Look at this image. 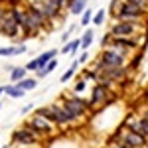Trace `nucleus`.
Wrapping results in <instances>:
<instances>
[{"mask_svg": "<svg viewBox=\"0 0 148 148\" xmlns=\"http://www.w3.org/2000/svg\"><path fill=\"white\" fill-rule=\"evenodd\" d=\"M4 95H8L10 99H22L26 93L18 87V85H14V83H10V85H4Z\"/></svg>", "mask_w": 148, "mask_h": 148, "instance_id": "nucleus-17", "label": "nucleus"}, {"mask_svg": "<svg viewBox=\"0 0 148 148\" xmlns=\"http://www.w3.org/2000/svg\"><path fill=\"white\" fill-rule=\"evenodd\" d=\"M140 61H142V49H140L136 56L130 59V63H128V69H130V71H132V69H136L138 65H140Z\"/></svg>", "mask_w": 148, "mask_h": 148, "instance_id": "nucleus-25", "label": "nucleus"}, {"mask_svg": "<svg viewBox=\"0 0 148 148\" xmlns=\"http://www.w3.org/2000/svg\"><path fill=\"white\" fill-rule=\"evenodd\" d=\"M0 111H2V103H0Z\"/></svg>", "mask_w": 148, "mask_h": 148, "instance_id": "nucleus-39", "label": "nucleus"}, {"mask_svg": "<svg viewBox=\"0 0 148 148\" xmlns=\"http://www.w3.org/2000/svg\"><path fill=\"white\" fill-rule=\"evenodd\" d=\"M2 95H4V87H0V97H2Z\"/></svg>", "mask_w": 148, "mask_h": 148, "instance_id": "nucleus-37", "label": "nucleus"}, {"mask_svg": "<svg viewBox=\"0 0 148 148\" xmlns=\"http://www.w3.org/2000/svg\"><path fill=\"white\" fill-rule=\"evenodd\" d=\"M126 2H132V4H136L138 8H142V10L148 14V0H126Z\"/></svg>", "mask_w": 148, "mask_h": 148, "instance_id": "nucleus-27", "label": "nucleus"}, {"mask_svg": "<svg viewBox=\"0 0 148 148\" xmlns=\"http://www.w3.org/2000/svg\"><path fill=\"white\" fill-rule=\"evenodd\" d=\"M93 40H95V32H93L91 28H89V30H85V34L81 36V49H83V51H87V47L93 44Z\"/></svg>", "mask_w": 148, "mask_h": 148, "instance_id": "nucleus-18", "label": "nucleus"}, {"mask_svg": "<svg viewBox=\"0 0 148 148\" xmlns=\"http://www.w3.org/2000/svg\"><path fill=\"white\" fill-rule=\"evenodd\" d=\"M49 109H51V116H53V123L57 125V128H67L71 125L65 111H63V107H61V103H51Z\"/></svg>", "mask_w": 148, "mask_h": 148, "instance_id": "nucleus-11", "label": "nucleus"}, {"mask_svg": "<svg viewBox=\"0 0 148 148\" xmlns=\"http://www.w3.org/2000/svg\"><path fill=\"white\" fill-rule=\"evenodd\" d=\"M123 126L128 128V130H132V132H136L140 136H144L148 140V121H144L140 114H128L125 116V121H123Z\"/></svg>", "mask_w": 148, "mask_h": 148, "instance_id": "nucleus-10", "label": "nucleus"}, {"mask_svg": "<svg viewBox=\"0 0 148 148\" xmlns=\"http://www.w3.org/2000/svg\"><path fill=\"white\" fill-rule=\"evenodd\" d=\"M87 8V0H67V10L73 16H81Z\"/></svg>", "mask_w": 148, "mask_h": 148, "instance_id": "nucleus-13", "label": "nucleus"}, {"mask_svg": "<svg viewBox=\"0 0 148 148\" xmlns=\"http://www.w3.org/2000/svg\"><path fill=\"white\" fill-rule=\"evenodd\" d=\"M79 49H81V38H77V40H69L67 44H63L61 53L63 56H75Z\"/></svg>", "mask_w": 148, "mask_h": 148, "instance_id": "nucleus-15", "label": "nucleus"}, {"mask_svg": "<svg viewBox=\"0 0 148 148\" xmlns=\"http://www.w3.org/2000/svg\"><path fill=\"white\" fill-rule=\"evenodd\" d=\"M144 18H146V12L142 8H138L136 4H132V2L123 0V4H121L119 14H116L114 20H119V22H144Z\"/></svg>", "mask_w": 148, "mask_h": 148, "instance_id": "nucleus-6", "label": "nucleus"}, {"mask_svg": "<svg viewBox=\"0 0 148 148\" xmlns=\"http://www.w3.org/2000/svg\"><path fill=\"white\" fill-rule=\"evenodd\" d=\"M42 140H44V138L40 136L34 128H30L26 123H24L22 126H18V128L12 132V144H14V146H20V148L36 146V144H40Z\"/></svg>", "mask_w": 148, "mask_h": 148, "instance_id": "nucleus-2", "label": "nucleus"}, {"mask_svg": "<svg viewBox=\"0 0 148 148\" xmlns=\"http://www.w3.org/2000/svg\"><path fill=\"white\" fill-rule=\"evenodd\" d=\"M71 32H73V26H69V30H65V32L61 34V42H63V44H67V42H69V38H71Z\"/></svg>", "mask_w": 148, "mask_h": 148, "instance_id": "nucleus-31", "label": "nucleus"}, {"mask_svg": "<svg viewBox=\"0 0 148 148\" xmlns=\"http://www.w3.org/2000/svg\"><path fill=\"white\" fill-rule=\"evenodd\" d=\"M121 4H123V0H111V4H109V10H107V14H109L111 18H116V14H119V8H121Z\"/></svg>", "mask_w": 148, "mask_h": 148, "instance_id": "nucleus-23", "label": "nucleus"}, {"mask_svg": "<svg viewBox=\"0 0 148 148\" xmlns=\"http://www.w3.org/2000/svg\"><path fill=\"white\" fill-rule=\"evenodd\" d=\"M146 107H148V95H146Z\"/></svg>", "mask_w": 148, "mask_h": 148, "instance_id": "nucleus-38", "label": "nucleus"}, {"mask_svg": "<svg viewBox=\"0 0 148 148\" xmlns=\"http://www.w3.org/2000/svg\"><path fill=\"white\" fill-rule=\"evenodd\" d=\"M28 51V47L18 44V46H6V47H0V57H16V56H22Z\"/></svg>", "mask_w": 148, "mask_h": 148, "instance_id": "nucleus-12", "label": "nucleus"}, {"mask_svg": "<svg viewBox=\"0 0 148 148\" xmlns=\"http://www.w3.org/2000/svg\"><path fill=\"white\" fill-rule=\"evenodd\" d=\"M107 148H132L128 146V144H125V142H121V140H116V138H109V142H107Z\"/></svg>", "mask_w": 148, "mask_h": 148, "instance_id": "nucleus-24", "label": "nucleus"}, {"mask_svg": "<svg viewBox=\"0 0 148 148\" xmlns=\"http://www.w3.org/2000/svg\"><path fill=\"white\" fill-rule=\"evenodd\" d=\"M56 67H57V59H51V61H49V63H47L46 67H44V71H46L47 75H49V73H51V71H56Z\"/></svg>", "mask_w": 148, "mask_h": 148, "instance_id": "nucleus-28", "label": "nucleus"}, {"mask_svg": "<svg viewBox=\"0 0 148 148\" xmlns=\"http://www.w3.org/2000/svg\"><path fill=\"white\" fill-rule=\"evenodd\" d=\"M24 67L28 69V71H34V73H36V71H38V59H32V61H28Z\"/></svg>", "mask_w": 148, "mask_h": 148, "instance_id": "nucleus-29", "label": "nucleus"}, {"mask_svg": "<svg viewBox=\"0 0 148 148\" xmlns=\"http://www.w3.org/2000/svg\"><path fill=\"white\" fill-rule=\"evenodd\" d=\"M36 77H38V79H44V77H47V73L44 69H38V71H36Z\"/></svg>", "mask_w": 148, "mask_h": 148, "instance_id": "nucleus-35", "label": "nucleus"}, {"mask_svg": "<svg viewBox=\"0 0 148 148\" xmlns=\"http://www.w3.org/2000/svg\"><path fill=\"white\" fill-rule=\"evenodd\" d=\"M4 148H8V146H4Z\"/></svg>", "mask_w": 148, "mask_h": 148, "instance_id": "nucleus-40", "label": "nucleus"}, {"mask_svg": "<svg viewBox=\"0 0 148 148\" xmlns=\"http://www.w3.org/2000/svg\"><path fill=\"white\" fill-rule=\"evenodd\" d=\"M87 61H89V53H87V51H83V53L77 57V63H87Z\"/></svg>", "mask_w": 148, "mask_h": 148, "instance_id": "nucleus-33", "label": "nucleus"}, {"mask_svg": "<svg viewBox=\"0 0 148 148\" xmlns=\"http://www.w3.org/2000/svg\"><path fill=\"white\" fill-rule=\"evenodd\" d=\"M0 34L4 36V38H8V40H12V42H18V40H22V38H24L22 28L18 26V22H16L14 14H12V8H10V6H8V12H6L4 20H2Z\"/></svg>", "mask_w": 148, "mask_h": 148, "instance_id": "nucleus-8", "label": "nucleus"}, {"mask_svg": "<svg viewBox=\"0 0 148 148\" xmlns=\"http://www.w3.org/2000/svg\"><path fill=\"white\" fill-rule=\"evenodd\" d=\"M20 89H22L24 93L26 91H32V89H36V85H38V79L36 77H26V79H22L20 83H16Z\"/></svg>", "mask_w": 148, "mask_h": 148, "instance_id": "nucleus-19", "label": "nucleus"}, {"mask_svg": "<svg viewBox=\"0 0 148 148\" xmlns=\"http://www.w3.org/2000/svg\"><path fill=\"white\" fill-rule=\"evenodd\" d=\"M28 77V69L26 67H22V65H18V67H12V71H10V83H20L22 79H26Z\"/></svg>", "mask_w": 148, "mask_h": 148, "instance_id": "nucleus-16", "label": "nucleus"}, {"mask_svg": "<svg viewBox=\"0 0 148 148\" xmlns=\"http://www.w3.org/2000/svg\"><path fill=\"white\" fill-rule=\"evenodd\" d=\"M105 18H107V10L105 8H101V10H97L95 14H93V26H103V22H105Z\"/></svg>", "mask_w": 148, "mask_h": 148, "instance_id": "nucleus-21", "label": "nucleus"}, {"mask_svg": "<svg viewBox=\"0 0 148 148\" xmlns=\"http://www.w3.org/2000/svg\"><path fill=\"white\" fill-rule=\"evenodd\" d=\"M26 125L30 126V128H34L36 132L40 134V136H53L57 132V125L56 123H51L49 119H46V116H42V114L34 113L28 121H26Z\"/></svg>", "mask_w": 148, "mask_h": 148, "instance_id": "nucleus-5", "label": "nucleus"}, {"mask_svg": "<svg viewBox=\"0 0 148 148\" xmlns=\"http://www.w3.org/2000/svg\"><path fill=\"white\" fill-rule=\"evenodd\" d=\"M144 28V22H119L114 20L109 28L113 38H138Z\"/></svg>", "mask_w": 148, "mask_h": 148, "instance_id": "nucleus-4", "label": "nucleus"}, {"mask_svg": "<svg viewBox=\"0 0 148 148\" xmlns=\"http://www.w3.org/2000/svg\"><path fill=\"white\" fill-rule=\"evenodd\" d=\"M85 89H87V81L79 79L75 83V87H73V93H75V95H81V93H85Z\"/></svg>", "mask_w": 148, "mask_h": 148, "instance_id": "nucleus-26", "label": "nucleus"}, {"mask_svg": "<svg viewBox=\"0 0 148 148\" xmlns=\"http://www.w3.org/2000/svg\"><path fill=\"white\" fill-rule=\"evenodd\" d=\"M57 57V49L53 47V49H47V51H44V53H40V56L36 57L38 59V69H44L51 61V59H56Z\"/></svg>", "mask_w": 148, "mask_h": 148, "instance_id": "nucleus-14", "label": "nucleus"}, {"mask_svg": "<svg viewBox=\"0 0 148 148\" xmlns=\"http://www.w3.org/2000/svg\"><path fill=\"white\" fill-rule=\"evenodd\" d=\"M111 40H113V36H111V32H107V34L103 36V40H101V47H107L109 44H111Z\"/></svg>", "mask_w": 148, "mask_h": 148, "instance_id": "nucleus-30", "label": "nucleus"}, {"mask_svg": "<svg viewBox=\"0 0 148 148\" xmlns=\"http://www.w3.org/2000/svg\"><path fill=\"white\" fill-rule=\"evenodd\" d=\"M113 138H116V140H121V142H125V144H128V146H132V148H148L146 138L136 134V132H132V130H128V128H125L123 123L116 126Z\"/></svg>", "mask_w": 148, "mask_h": 148, "instance_id": "nucleus-7", "label": "nucleus"}, {"mask_svg": "<svg viewBox=\"0 0 148 148\" xmlns=\"http://www.w3.org/2000/svg\"><path fill=\"white\" fill-rule=\"evenodd\" d=\"M138 114H140V116H142L144 121H148V107H142V109L138 111Z\"/></svg>", "mask_w": 148, "mask_h": 148, "instance_id": "nucleus-34", "label": "nucleus"}, {"mask_svg": "<svg viewBox=\"0 0 148 148\" xmlns=\"http://www.w3.org/2000/svg\"><path fill=\"white\" fill-rule=\"evenodd\" d=\"M77 65H79V63H77V59H75V61L71 63V67H69V69H65V73H63V75L59 77V81H61V83H67V81L71 79L73 75H75V71H77Z\"/></svg>", "mask_w": 148, "mask_h": 148, "instance_id": "nucleus-20", "label": "nucleus"}, {"mask_svg": "<svg viewBox=\"0 0 148 148\" xmlns=\"http://www.w3.org/2000/svg\"><path fill=\"white\" fill-rule=\"evenodd\" d=\"M126 61L128 57L114 51L111 47H103L99 51V57H97V63L93 65V69H99V67H126Z\"/></svg>", "mask_w": 148, "mask_h": 148, "instance_id": "nucleus-3", "label": "nucleus"}, {"mask_svg": "<svg viewBox=\"0 0 148 148\" xmlns=\"http://www.w3.org/2000/svg\"><path fill=\"white\" fill-rule=\"evenodd\" d=\"M114 97H111L109 95V87H103V85H95L91 89V97H89V107H91V111H95V109H99V107H107L109 103H113Z\"/></svg>", "mask_w": 148, "mask_h": 148, "instance_id": "nucleus-9", "label": "nucleus"}, {"mask_svg": "<svg viewBox=\"0 0 148 148\" xmlns=\"http://www.w3.org/2000/svg\"><path fill=\"white\" fill-rule=\"evenodd\" d=\"M61 107H63V111L67 114L69 123H79L81 119H85L87 114L91 113V107H89V101H85L83 97L79 95H61Z\"/></svg>", "mask_w": 148, "mask_h": 148, "instance_id": "nucleus-1", "label": "nucleus"}, {"mask_svg": "<svg viewBox=\"0 0 148 148\" xmlns=\"http://www.w3.org/2000/svg\"><path fill=\"white\" fill-rule=\"evenodd\" d=\"M6 12H8V6H6L4 2H0V26H2V20H4Z\"/></svg>", "mask_w": 148, "mask_h": 148, "instance_id": "nucleus-32", "label": "nucleus"}, {"mask_svg": "<svg viewBox=\"0 0 148 148\" xmlns=\"http://www.w3.org/2000/svg\"><path fill=\"white\" fill-rule=\"evenodd\" d=\"M32 109H34V105H32V103H30V105H26V107H24V109H22V113H30V111H32Z\"/></svg>", "mask_w": 148, "mask_h": 148, "instance_id": "nucleus-36", "label": "nucleus"}, {"mask_svg": "<svg viewBox=\"0 0 148 148\" xmlns=\"http://www.w3.org/2000/svg\"><path fill=\"white\" fill-rule=\"evenodd\" d=\"M93 14H95V12H93L91 8H85V12L81 14V26H83V28H87V26L93 22Z\"/></svg>", "mask_w": 148, "mask_h": 148, "instance_id": "nucleus-22", "label": "nucleus"}]
</instances>
